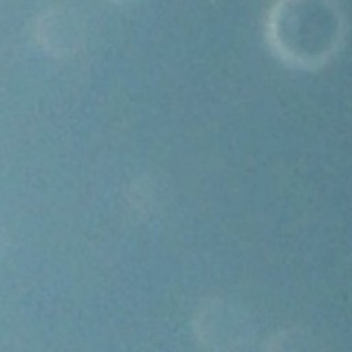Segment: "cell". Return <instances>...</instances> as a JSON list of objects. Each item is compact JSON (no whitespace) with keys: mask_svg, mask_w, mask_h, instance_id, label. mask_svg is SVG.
<instances>
[{"mask_svg":"<svg viewBox=\"0 0 352 352\" xmlns=\"http://www.w3.org/2000/svg\"><path fill=\"white\" fill-rule=\"evenodd\" d=\"M345 23L334 0H276L267 15L265 36L286 65L315 69L341 47Z\"/></svg>","mask_w":352,"mask_h":352,"instance_id":"6da1fadb","label":"cell"},{"mask_svg":"<svg viewBox=\"0 0 352 352\" xmlns=\"http://www.w3.org/2000/svg\"><path fill=\"white\" fill-rule=\"evenodd\" d=\"M192 333L208 352H242L254 340L250 312L228 297L206 298L192 318Z\"/></svg>","mask_w":352,"mask_h":352,"instance_id":"7a4b0ae2","label":"cell"},{"mask_svg":"<svg viewBox=\"0 0 352 352\" xmlns=\"http://www.w3.org/2000/svg\"><path fill=\"white\" fill-rule=\"evenodd\" d=\"M261 352H326V348L312 330L294 326L282 329L267 338Z\"/></svg>","mask_w":352,"mask_h":352,"instance_id":"3957f363","label":"cell"}]
</instances>
